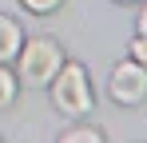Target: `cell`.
<instances>
[{
    "mask_svg": "<svg viewBox=\"0 0 147 143\" xmlns=\"http://www.w3.org/2000/svg\"><path fill=\"white\" fill-rule=\"evenodd\" d=\"M60 0H24V8H32V12H52Z\"/></svg>",
    "mask_w": 147,
    "mask_h": 143,
    "instance_id": "ba28073f",
    "label": "cell"
},
{
    "mask_svg": "<svg viewBox=\"0 0 147 143\" xmlns=\"http://www.w3.org/2000/svg\"><path fill=\"white\" fill-rule=\"evenodd\" d=\"M111 95H115L119 103H139L147 95V68L139 60L119 64V68L111 72Z\"/></svg>",
    "mask_w": 147,
    "mask_h": 143,
    "instance_id": "3957f363",
    "label": "cell"
},
{
    "mask_svg": "<svg viewBox=\"0 0 147 143\" xmlns=\"http://www.w3.org/2000/svg\"><path fill=\"white\" fill-rule=\"evenodd\" d=\"M12 95H16V80L0 68V107H4V103H12Z\"/></svg>",
    "mask_w": 147,
    "mask_h": 143,
    "instance_id": "5b68a950",
    "label": "cell"
},
{
    "mask_svg": "<svg viewBox=\"0 0 147 143\" xmlns=\"http://www.w3.org/2000/svg\"><path fill=\"white\" fill-rule=\"evenodd\" d=\"M64 143H99V131H64Z\"/></svg>",
    "mask_w": 147,
    "mask_h": 143,
    "instance_id": "8992f818",
    "label": "cell"
},
{
    "mask_svg": "<svg viewBox=\"0 0 147 143\" xmlns=\"http://www.w3.org/2000/svg\"><path fill=\"white\" fill-rule=\"evenodd\" d=\"M60 80L52 84V99H56V107L60 111H68V115H80V111H88V103H92V92H88V76L80 64H68V68L56 72Z\"/></svg>",
    "mask_w": 147,
    "mask_h": 143,
    "instance_id": "6da1fadb",
    "label": "cell"
},
{
    "mask_svg": "<svg viewBox=\"0 0 147 143\" xmlns=\"http://www.w3.org/2000/svg\"><path fill=\"white\" fill-rule=\"evenodd\" d=\"M139 28H143V36H147V8H143V16H139Z\"/></svg>",
    "mask_w": 147,
    "mask_h": 143,
    "instance_id": "9c48e42d",
    "label": "cell"
},
{
    "mask_svg": "<svg viewBox=\"0 0 147 143\" xmlns=\"http://www.w3.org/2000/svg\"><path fill=\"white\" fill-rule=\"evenodd\" d=\"M131 56H135V60H139V64L147 68V36H139V40L131 44Z\"/></svg>",
    "mask_w": 147,
    "mask_h": 143,
    "instance_id": "52a82bcc",
    "label": "cell"
},
{
    "mask_svg": "<svg viewBox=\"0 0 147 143\" xmlns=\"http://www.w3.org/2000/svg\"><path fill=\"white\" fill-rule=\"evenodd\" d=\"M16 52H20V28L8 16H0V60H12Z\"/></svg>",
    "mask_w": 147,
    "mask_h": 143,
    "instance_id": "277c9868",
    "label": "cell"
},
{
    "mask_svg": "<svg viewBox=\"0 0 147 143\" xmlns=\"http://www.w3.org/2000/svg\"><path fill=\"white\" fill-rule=\"evenodd\" d=\"M60 72V48L52 40H28V48L20 52V76L28 84H48Z\"/></svg>",
    "mask_w": 147,
    "mask_h": 143,
    "instance_id": "7a4b0ae2",
    "label": "cell"
}]
</instances>
